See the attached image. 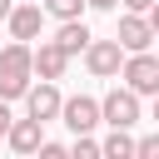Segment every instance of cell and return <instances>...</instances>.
Returning a JSON list of instances; mask_svg holds the SVG:
<instances>
[{
	"label": "cell",
	"instance_id": "cell-1",
	"mask_svg": "<svg viewBox=\"0 0 159 159\" xmlns=\"http://www.w3.org/2000/svg\"><path fill=\"white\" fill-rule=\"evenodd\" d=\"M30 45L25 40H15V45H5L0 50V99L10 104V99H25V89H30Z\"/></svg>",
	"mask_w": 159,
	"mask_h": 159
},
{
	"label": "cell",
	"instance_id": "cell-2",
	"mask_svg": "<svg viewBox=\"0 0 159 159\" xmlns=\"http://www.w3.org/2000/svg\"><path fill=\"white\" fill-rule=\"evenodd\" d=\"M119 75H124V84H129L134 94H159V55L134 50V55H124Z\"/></svg>",
	"mask_w": 159,
	"mask_h": 159
},
{
	"label": "cell",
	"instance_id": "cell-3",
	"mask_svg": "<svg viewBox=\"0 0 159 159\" xmlns=\"http://www.w3.org/2000/svg\"><path fill=\"white\" fill-rule=\"evenodd\" d=\"M134 119H139V94H134L129 84H124V89L114 84V89L99 99V124H109V129H129Z\"/></svg>",
	"mask_w": 159,
	"mask_h": 159
},
{
	"label": "cell",
	"instance_id": "cell-4",
	"mask_svg": "<svg viewBox=\"0 0 159 159\" xmlns=\"http://www.w3.org/2000/svg\"><path fill=\"white\" fill-rule=\"evenodd\" d=\"M84 65H89V75L114 80V75H119V65H124L119 40H89V45H84Z\"/></svg>",
	"mask_w": 159,
	"mask_h": 159
},
{
	"label": "cell",
	"instance_id": "cell-5",
	"mask_svg": "<svg viewBox=\"0 0 159 159\" xmlns=\"http://www.w3.org/2000/svg\"><path fill=\"white\" fill-rule=\"evenodd\" d=\"M60 119L70 124V134H89V129L99 124V99H89V94L60 99Z\"/></svg>",
	"mask_w": 159,
	"mask_h": 159
},
{
	"label": "cell",
	"instance_id": "cell-6",
	"mask_svg": "<svg viewBox=\"0 0 159 159\" xmlns=\"http://www.w3.org/2000/svg\"><path fill=\"white\" fill-rule=\"evenodd\" d=\"M114 40H119V50H124V55H134V50H149V45H154V30H149V20H144L139 10H129V15L119 20Z\"/></svg>",
	"mask_w": 159,
	"mask_h": 159
},
{
	"label": "cell",
	"instance_id": "cell-7",
	"mask_svg": "<svg viewBox=\"0 0 159 159\" xmlns=\"http://www.w3.org/2000/svg\"><path fill=\"white\" fill-rule=\"evenodd\" d=\"M60 99H65V94L55 89V80H40V84L25 89V109H30L40 124H45V119H60Z\"/></svg>",
	"mask_w": 159,
	"mask_h": 159
},
{
	"label": "cell",
	"instance_id": "cell-8",
	"mask_svg": "<svg viewBox=\"0 0 159 159\" xmlns=\"http://www.w3.org/2000/svg\"><path fill=\"white\" fill-rule=\"evenodd\" d=\"M30 70H35L40 80H65V70H70V55H65L55 40H45L40 50H30Z\"/></svg>",
	"mask_w": 159,
	"mask_h": 159
},
{
	"label": "cell",
	"instance_id": "cell-9",
	"mask_svg": "<svg viewBox=\"0 0 159 159\" xmlns=\"http://www.w3.org/2000/svg\"><path fill=\"white\" fill-rule=\"evenodd\" d=\"M5 20H10V40H25V45H30V40L40 35V25H45V10H40V5H10Z\"/></svg>",
	"mask_w": 159,
	"mask_h": 159
},
{
	"label": "cell",
	"instance_id": "cell-10",
	"mask_svg": "<svg viewBox=\"0 0 159 159\" xmlns=\"http://www.w3.org/2000/svg\"><path fill=\"white\" fill-rule=\"evenodd\" d=\"M5 139H10V149H15V154H35L45 134H40V119L30 114V119H10V129H5Z\"/></svg>",
	"mask_w": 159,
	"mask_h": 159
},
{
	"label": "cell",
	"instance_id": "cell-11",
	"mask_svg": "<svg viewBox=\"0 0 159 159\" xmlns=\"http://www.w3.org/2000/svg\"><path fill=\"white\" fill-rule=\"evenodd\" d=\"M89 40H94V35H89V25H84L80 15H75V20H60V35H55V45H60L65 55H80Z\"/></svg>",
	"mask_w": 159,
	"mask_h": 159
},
{
	"label": "cell",
	"instance_id": "cell-12",
	"mask_svg": "<svg viewBox=\"0 0 159 159\" xmlns=\"http://www.w3.org/2000/svg\"><path fill=\"white\" fill-rule=\"evenodd\" d=\"M99 154H109V159H129V154H134V139H129V129H114V134L99 144Z\"/></svg>",
	"mask_w": 159,
	"mask_h": 159
},
{
	"label": "cell",
	"instance_id": "cell-13",
	"mask_svg": "<svg viewBox=\"0 0 159 159\" xmlns=\"http://www.w3.org/2000/svg\"><path fill=\"white\" fill-rule=\"evenodd\" d=\"M40 10H45V15H55V20H75V15L84 10V0H45Z\"/></svg>",
	"mask_w": 159,
	"mask_h": 159
},
{
	"label": "cell",
	"instance_id": "cell-14",
	"mask_svg": "<svg viewBox=\"0 0 159 159\" xmlns=\"http://www.w3.org/2000/svg\"><path fill=\"white\" fill-rule=\"evenodd\" d=\"M75 159H99V144L89 139V134H75V149H70Z\"/></svg>",
	"mask_w": 159,
	"mask_h": 159
},
{
	"label": "cell",
	"instance_id": "cell-15",
	"mask_svg": "<svg viewBox=\"0 0 159 159\" xmlns=\"http://www.w3.org/2000/svg\"><path fill=\"white\" fill-rule=\"evenodd\" d=\"M134 154H139V159H159V134H149V139H134Z\"/></svg>",
	"mask_w": 159,
	"mask_h": 159
},
{
	"label": "cell",
	"instance_id": "cell-16",
	"mask_svg": "<svg viewBox=\"0 0 159 159\" xmlns=\"http://www.w3.org/2000/svg\"><path fill=\"white\" fill-rule=\"evenodd\" d=\"M35 154H45V159H65L70 149H65V144H50V139H40V149H35Z\"/></svg>",
	"mask_w": 159,
	"mask_h": 159
},
{
	"label": "cell",
	"instance_id": "cell-17",
	"mask_svg": "<svg viewBox=\"0 0 159 159\" xmlns=\"http://www.w3.org/2000/svg\"><path fill=\"white\" fill-rule=\"evenodd\" d=\"M144 20H149V30H154V40H159V0H154V5L144 10Z\"/></svg>",
	"mask_w": 159,
	"mask_h": 159
},
{
	"label": "cell",
	"instance_id": "cell-18",
	"mask_svg": "<svg viewBox=\"0 0 159 159\" xmlns=\"http://www.w3.org/2000/svg\"><path fill=\"white\" fill-rule=\"evenodd\" d=\"M5 129H10V109H5V99H0V139H5Z\"/></svg>",
	"mask_w": 159,
	"mask_h": 159
},
{
	"label": "cell",
	"instance_id": "cell-19",
	"mask_svg": "<svg viewBox=\"0 0 159 159\" xmlns=\"http://www.w3.org/2000/svg\"><path fill=\"white\" fill-rule=\"evenodd\" d=\"M84 5H89V10H114L119 0H84Z\"/></svg>",
	"mask_w": 159,
	"mask_h": 159
},
{
	"label": "cell",
	"instance_id": "cell-20",
	"mask_svg": "<svg viewBox=\"0 0 159 159\" xmlns=\"http://www.w3.org/2000/svg\"><path fill=\"white\" fill-rule=\"evenodd\" d=\"M124 5H129V10H139V15H144V10H149V5H154V0H124Z\"/></svg>",
	"mask_w": 159,
	"mask_h": 159
},
{
	"label": "cell",
	"instance_id": "cell-21",
	"mask_svg": "<svg viewBox=\"0 0 159 159\" xmlns=\"http://www.w3.org/2000/svg\"><path fill=\"white\" fill-rule=\"evenodd\" d=\"M10 5H15V0H0V20H5V15H10Z\"/></svg>",
	"mask_w": 159,
	"mask_h": 159
},
{
	"label": "cell",
	"instance_id": "cell-22",
	"mask_svg": "<svg viewBox=\"0 0 159 159\" xmlns=\"http://www.w3.org/2000/svg\"><path fill=\"white\" fill-rule=\"evenodd\" d=\"M154 124H159V94H154Z\"/></svg>",
	"mask_w": 159,
	"mask_h": 159
}]
</instances>
